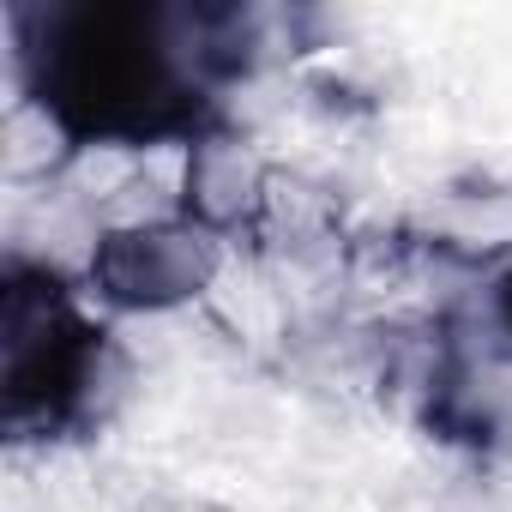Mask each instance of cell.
Wrapping results in <instances>:
<instances>
[{
  "instance_id": "cell-1",
  "label": "cell",
  "mask_w": 512,
  "mask_h": 512,
  "mask_svg": "<svg viewBox=\"0 0 512 512\" xmlns=\"http://www.w3.org/2000/svg\"><path fill=\"white\" fill-rule=\"evenodd\" d=\"M181 13L85 0L67 13H19V67L43 121L73 145H157L217 127L199 67L175 43Z\"/></svg>"
},
{
  "instance_id": "cell-4",
  "label": "cell",
  "mask_w": 512,
  "mask_h": 512,
  "mask_svg": "<svg viewBox=\"0 0 512 512\" xmlns=\"http://www.w3.org/2000/svg\"><path fill=\"white\" fill-rule=\"evenodd\" d=\"M266 193H272V169L247 151V139L211 127L187 145V199L181 211L205 229H235V223H253L266 211Z\"/></svg>"
},
{
  "instance_id": "cell-3",
  "label": "cell",
  "mask_w": 512,
  "mask_h": 512,
  "mask_svg": "<svg viewBox=\"0 0 512 512\" xmlns=\"http://www.w3.org/2000/svg\"><path fill=\"white\" fill-rule=\"evenodd\" d=\"M223 266V235L193 223L187 211L169 217H133L97 235L91 253V290L109 308L127 314H163L193 302L199 290H211Z\"/></svg>"
},
{
  "instance_id": "cell-6",
  "label": "cell",
  "mask_w": 512,
  "mask_h": 512,
  "mask_svg": "<svg viewBox=\"0 0 512 512\" xmlns=\"http://www.w3.org/2000/svg\"><path fill=\"white\" fill-rule=\"evenodd\" d=\"M175 512H217V506H175Z\"/></svg>"
},
{
  "instance_id": "cell-5",
  "label": "cell",
  "mask_w": 512,
  "mask_h": 512,
  "mask_svg": "<svg viewBox=\"0 0 512 512\" xmlns=\"http://www.w3.org/2000/svg\"><path fill=\"white\" fill-rule=\"evenodd\" d=\"M494 308H500V326H506V338H512V272L494 284Z\"/></svg>"
},
{
  "instance_id": "cell-2",
  "label": "cell",
  "mask_w": 512,
  "mask_h": 512,
  "mask_svg": "<svg viewBox=\"0 0 512 512\" xmlns=\"http://www.w3.org/2000/svg\"><path fill=\"white\" fill-rule=\"evenodd\" d=\"M7 434L61 440L103 422V398L121 392L127 362L103 320L79 308V290L55 266H7Z\"/></svg>"
}]
</instances>
